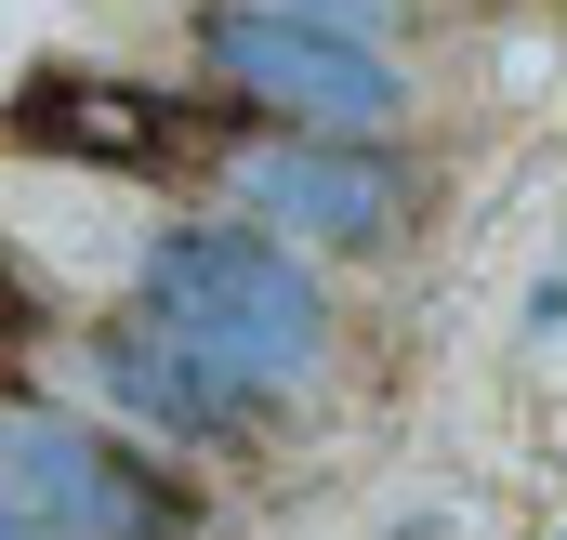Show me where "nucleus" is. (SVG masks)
Wrapping results in <instances>:
<instances>
[{
	"label": "nucleus",
	"instance_id": "1",
	"mask_svg": "<svg viewBox=\"0 0 567 540\" xmlns=\"http://www.w3.org/2000/svg\"><path fill=\"white\" fill-rule=\"evenodd\" d=\"M133 303L158 330H185L198 356H225L238 383H265V396H290V383L330 370V290H317V264L290 251L278 225H251V211H198V225L145 238Z\"/></svg>",
	"mask_w": 567,
	"mask_h": 540
},
{
	"label": "nucleus",
	"instance_id": "2",
	"mask_svg": "<svg viewBox=\"0 0 567 540\" xmlns=\"http://www.w3.org/2000/svg\"><path fill=\"white\" fill-rule=\"evenodd\" d=\"M198 80L238 120H278V133H396L410 120V80H396L383 40L278 13V0H212L198 13Z\"/></svg>",
	"mask_w": 567,
	"mask_h": 540
},
{
	"label": "nucleus",
	"instance_id": "3",
	"mask_svg": "<svg viewBox=\"0 0 567 540\" xmlns=\"http://www.w3.org/2000/svg\"><path fill=\"white\" fill-rule=\"evenodd\" d=\"M0 501L53 540H198V488L172 475V448L80 408H0Z\"/></svg>",
	"mask_w": 567,
	"mask_h": 540
},
{
	"label": "nucleus",
	"instance_id": "4",
	"mask_svg": "<svg viewBox=\"0 0 567 540\" xmlns=\"http://www.w3.org/2000/svg\"><path fill=\"white\" fill-rule=\"evenodd\" d=\"M225 198H251V225H278L290 251H396L410 238V172L383 158V133H278V120H238Z\"/></svg>",
	"mask_w": 567,
	"mask_h": 540
},
{
	"label": "nucleus",
	"instance_id": "5",
	"mask_svg": "<svg viewBox=\"0 0 567 540\" xmlns=\"http://www.w3.org/2000/svg\"><path fill=\"white\" fill-rule=\"evenodd\" d=\"M238 106L212 93V106H172V93H145V80H93V66H27L13 80V106H0V145H27V158H93V172H198V145L225 133Z\"/></svg>",
	"mask_w": 567,
	"mask_h": 540
},
{
	"label": "nucleus",
	"instance_id": "6",
	"mask_svg": "<svg viewBox=\"0 0 567 540\" xmlns=\"http://www.w3.org/2000/svg\"><path fill=\"white\" fill-rule=\"evenodd\" d=\"M93 396L120 408L145 448H251V435H265V408H278L265 383H238L225 356H198L185 330H158L145 303L93 330Z\"/></svg>",
	"mask_w": 567,
	"mask_h": 540
},
{
	"label": "nucleus",
	"instance_id": "7",
	"mask_svg": "<svg viewBox=\"0 0 567 540\" xmlns=\"http://www.w3.org/2000/svg\"><path fill=\"white\" fill-rule=\"evenodd\" d=\"M40 330H53V290H40V264H27V251L0 238V356H27Z\"/></svg>",
	"mask_w": 567,
	"mask_h": 540
},
{
	"label": "nucleus",
	"instance_id": "8",
	"mask_svg": "<svg viewBox=\"0 0 567 540\" xmlns=\"http://www.w3.org/2000/svg\"><path fill=\"white\" fill-rule=\"evenodd\" d=\"M278 13H317V27H357V40H383V27H396V0H278Z\"/></svg>",
	"mask_w": 567,
	"mask_h": 540
},
{
	"label": "nucleus",
	"instance_id": "9",
	"mask_svg": "<svg viewBox=\"0 0 567 540\" xmlns=\"http://www.w3.org/2000/svg\"><path fill=\"white\" fill-rule=\"evenodd\" d=\"M0 540H53V528H27V515H13V501H0Z\"/></svg>",
	"mask_w": 567,
	"mask_h": 540
}]
</instances>
